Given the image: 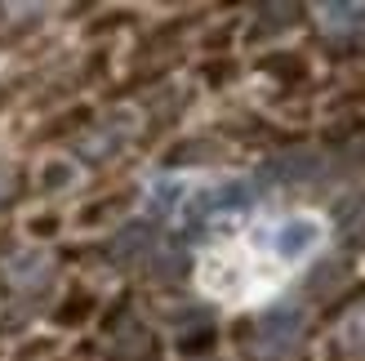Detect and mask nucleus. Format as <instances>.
I'll return each mask as SVG.
<instances>
[{"instance_id": "obj_2", "label": "nucleus", "mask_w": 365, "mask_h": 361, "mask_svg": "<svg viewBox=\"0 0 365 361\" xmlns=\"http://www.w3.org/2000/svg\"><path fill=\"white\" fill-rule=\"evenodd\" d=\"M299 330H303L299 312H267L259 321V344H267L272 352H281V348H289L299 339Z\"/></svg>"}, {"instance_id": "obj_1", "label": "nucleus", "mask_w": 365, "mask_h": 361, "mask_svg": "<svg viewBox=\"0 0 365 361\" xmlns=\"http://www.w3.org/2000/svg\"><path fill=\"white\" fill-rule=\"evenodd\" d=\"M325 245V219L312 210H294L281 219H263L245 228L241 237L223 245H210L196 263L200 290L223 303H259L263 295L281 290L294 268Z\"/></svg>"}, {"instance_id": "obj_3", "label": "nucleus", "mask_w": 365, "mask_h": 361, "mask_svg": "<svg viewBox=\"0 0 365 361\" xmlns=\"http://www.w3.org/2000/svg\"><path fill=\"white\" fill-rule=\"evenodd\" d=\"M317 18L325 23V31H361L365 5H317Z\"/></svg>"}, {"instance_id": "obj_4", "label": "nucleus", "mask_w": 365, "mask_h": 361, "mask_svg": "<svg viewBox=\"0 0 365 361\" xmlns=\"http://www.w3.org/2000/svg\"><path fill=\"white\" fill-rule=\"evenodd\" d=\"M45 273H49V259H45V255H23V259L9 263V281L23 285V290H27V285H41Z\"/></svg>"}]
</instances>
